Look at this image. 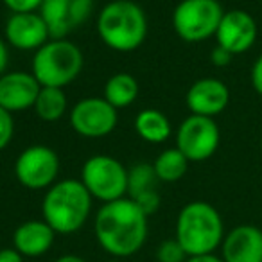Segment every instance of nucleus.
Listing matches in <instances>:
<instances>
[{
    "label": "nucleus",
    "instance_id": "nucleus-1",
    "mask_svg": "<svg viewBox=\"0 0 262 262\" xmlns=\"http://www.w3.org/2000/svg\"><path fill=\"white\" fill-rule=\"evenodd\" d=\"M147 217L127 196L102 203L94 223L95 239L106 253L117 258L131 257L147 239Z\"/></svg>",
    "mask_w": 262,
    "mask_h": 262
},
{
    "label": "nucleus",
    "instance_id": "nucleus-2",
    "mask_svg": "<svg viewBox=\"0 0 262 262\" xmlns=\"http://www.w3.org/2000/svg\"><path fill=\"white\" fill-rule=\"evenodd\" d=\"M94 198L81 180H61L49 187L41 203L43 221L56 233H74L83 228Z\"/></svg>",
    "mask_w": 262,
    "mask_h": 262
},
{
    "label": "nucleus",
    "instance_id": "nucleus-3",
    "mask_svg": "<svg viewBox=\"0 0 262 262\" xmlns=\"http://www.w3.org/2000/svg\"><path fill=\"white\" fill-rule=\"evenodd\" d=\"M225 239V225L217 208L207 201H190L176 219V241L189 257L214 253Z\"/></svg>",
    "mask_w": 262,
    "mask_h": 262
},
{
    "label": "nucleus",
    "instance_id": "nucleus-4",
    "mask_svg": "<svg viewBox=\"0 0 262 262\" xmlns=\"http://www.w3.org/2000/svg\"><path fill=\"white\" fill-rule=\"evenodd\" d=\"M97 33L102 43L113 51H137L147 36L146 13L131 0H113L99 13Z\"/></svg>",
    "mask_w": 262,
    "mask_h": 262
},
{
    "label": "nucleus",
    "instance_id": "nucleus-5",
    "mask_svg": "<svg viewBox=\"0 0 262 262\" xmlns=\"http://www.w3.org/2000/svg\"><path fill=\"white\" fill-rule=\"evenodd\" d=\"M84 58L76 43L63 40H49L33 56V76L41 86L65 88L81 74Z\"/></svg>",
    "mask_w": 262,
    "mask_h": 262
},
{
    "label": "nucleus",
    "instance_id": "nucleus-6",
    "mask_svg": "<svg viewBox=\"0 0 262 262\" xmlns=\"http://www.w3.org/2000/svg\"><path fill=\"white\" fill-rule=\"evenodd\" d=\"M225 9L217 0H182L172 11V27L187 43L215 36Z\"/></svg>",
    "mask_w": 262,
    "mask_h": 262
},
{
    "label": "nucleus",
    "instance_id": "nucleus-7",
    "mask_svg": "<svg viewBox=\"0 0 262 262\" xmlns=\"http://www.w3.org/2000/svg\"><path fill=\"white\" fill-rule=\"evenodd\" d=\"M81 182L102 203L127 196V169L110 155H94L81 169Z\"/></svg>",
    "mask_w": 262,
    "mask_h": 262
},
{
    "label": "nucleus",
    "instance_id": "nucleus-8",
    "mask_svg": "<svg viewBox=\"0 0 262 262\" xmlns=\"http://www.w3.org/2000/svg\"><path fill=\"white\" fill-rule=\"evenodd\" d=\"M219 142L221 131L217 122L210 117L190 113L176 131V147L189 162H205L212 158L217 151Z\"/></svg>",
    "mask_w": 262,
    "mask_h": 262
},
{
    "label": "nucleus",
    "instance_id": "nucleus-9",
    "mask_svg": "<svg viewBox=\"0 0 262 262\" xmlns=\"http://www.w3.org/2000/svg\"><path fill=\"white\" fill-rule=\"evenodd\" d=\"M59 174V157L47 146H31L18 155L15 176L29 190H43L56 183Z\"/></svg>",
    "mask_w": 262,
    "mask_h": 262
},
{
    "label": "nucleus",
    "instance_id": "nucleus-10",
    "mask_svg": "<svg viewBox=\"0 0 262 262\" xmlns=\"http://www.w3.org/2000/svg\"><path fill=\"white\" fill-rule=\"evenodd\" d=\"M117 110L104 97H86L76 102L70 112V124L77 135L101 139L117 127Z\"/></svg>",
    "mask_w": 262,
    "mask_h": 262
},
{
    "label": "nucleus",
    "instance_id": "nucleus-11",
    "mask_svg": "<svg viewBox=\"0 0 262 262\" xmlns=\"http://www.w3.org/2000/svg\"><path fill=\"white\" fill-rule=\"evenodd\" d=\"M94 11V0H43L40 15L52 40H63L81 27Z\"/></svg>",
    "mask_w": 262,
    "mask_h": 262
},
{
    "label": "nucleus",
    "instance_id": "nucleus-12",
    "mask_svg": "<svg viewBox=\"0 0 262 262\" xmlns=\"http://www.w3.org/2000/svg\"><path fill=\"white\" fill-rule=\"evenodd\" d=\"M257 22L244 9L225 11L215 31V41L219 47L226 49L230 54L237 56L250 51L257 41Z\"/></svg>",
    "mask_w": 262,
    "mask_h": 262
},
{
    "label": "nucleus",
    "instance_id": "nucleus-13",
    "mask_svg": "<svg viewBox=\"0 0 262 262\" xmlns=\"http://www.w3.org/2000/svg\"><path fill=\"white\" fill-rule=\"evenodd\" d=\"M6 41L18 51H34L43 47L51 38L49 27L40 13H11L6 22Z\"/></svg>",
    "mask_w": 262,
    "mask_h": 262
},
{
    "label": "nucleus",
    "instance_id": "nucleus-14",
    "mask_svg": "<svg viewBox=\"0 0 262 262\" xmlns=\"http://www.w3.org/2000/svg\"><path fill=\"white\" fill-rule=\"evenodd\" d=\"M230 102V90L217 77H203L190 84L185 95V104L192 115L217 117Z\"/></svg>",
    "mask_w": 262,
    "mask_h": 262
},
{
    "label": "nucleus",
    "instance_id": "nucleus-15",
    "mask_svg": "<svg viewBox=\"0 0 262 262\" xmlns=\"http://www.w3.org/2000/svg\"><path fill=\"white\" fill-rule=\"evenodd\" d=\"M41 84L33 72L13 70L0 76V106L9 113L33 108Z\"/></svg>",
    "mask_w": 262,
    "mask_h": 262
},
{
    "label": "nucleus",
    "instance_id": "nucleus-16",
    "mask_svg": "<svg viewBox=\"0 0 262 262\" xmlns=\"http://www.w3.org/2000/svg\"><path fill=\"white\" fill-rule=\"evenodd\" d=\"M225 262H262V230L255 225H239L225 233L221 243Z\"/></svg>",
    "mask_w": 262,
    "mask_h": 262
},
{
    "label": "nucleus",
    "instance_id": "nucleus-17",
    "mask_svg": "<svg viewBox=\"0 0 262 262\" xmlns=\"http://www.w3.org/2000/svg\"><path fill=\"white\" fill-rule=\"evenodd\" d=\"M157 183L153 164H137L127 171V198L135 201L146 215L155 214L160 207Z\"/></svg>",
    "mask_w": 262,
    "mask_h": 262
},
{
    "label": "nucleus",
    "instance_id": "nucleus-18",
    "mask_svg": "<svg viewBox=\"0 0 262 262\" xmlns=\"http://www.w3.org/2000/svg\"><path fill=\"white\" fill-rule=\"evenodd\" d=\"M56 232L41 219H31L26 221L15 230L13 243L15 250H18L24 257H41L54 244Z\"/></svg>",
    "mask_w": 262,
    "mask_h": 262
},
{
    "label": "nucleus",
    "instance_id": "nucleus-19",
    "mask_svg": "<svg viewBox=\"0 0 262 262\" xmlns=\"http://www.w3.org/2000/svg\"><path fill=\"white\" fill-rule=\"evenodd\" d=\"M135 131L146 142L162 144L171 137L172 126L164 112L157 108H146L135 117Z\"/></svg>",
    "mask_w": 262,
    "mask_h": 262
},
{
    "label": "nucleus",
    "instance_id": "nucleus-20",
    "mask_svg": "<svg viewBox=\"0 0 262 262\" xmlns=\"http://www.w3.org/2000/svg\"><path fill=\"white\" fill-rule=\"evenodd\" d=\"M102 97L110 102L115 110L127 108L139 97V83L131 74L119 72L113 74L104 84V95Z\"/></svg>",
    "mask_w": 262,
    "mask_h": 262
},
{
    "label": "nucleus",
    "instance_id": "nucleus-21",
    "mask_svg": "<svg viewBox=\"0 0 262 262\" xmlns=\"http://www.w3.org/2000/svg\"><path fill=\"white\" fill-rule=\"evenodd\" d=\"M67 108H69V102H67L65 92L63 88L56 86H41L33 106L38 119L45 120V122L59 120L67 113Z\"/></svg>",
    "mask_w": 262,
    "mask_h": 262
},
{
    "label": "nucleus",
    "instance_id": "nucleus-22",
    "mask_svg": "<svg viewBox=\"0 0 262 262\" xmlns=\"http://www.w3.org/2000/svg\"><path fill=\"white\" fill-rule=\"evenodd\" d=\"M189 164L190 162L187 160L185 155L178 147H169L157 157V160L153 162V169L157 172L158 182L172 183L185 176Z\"/></svg>",
    "mask_w": 262,
    "mask_h": 262
},
{
    "label": "nucleus",
    "instance_id": "nucleus-23",
    "mask_svg": "<svg viewBox=\"0 0 262 262\" xmlns=\"http://www.w3.org/2000/svg\"><path fill=\"white\" fill-rule=\"evenodd\" d=\"M157 258L158 262H185L189 258V255L185 253V250L182 248V244L174 239H167L158 246L157 250Z\"/></svg>",
    "mask_w": 262,
    "mask_h": 262
},
{
    "label": "nucleus",
    "instance_id": "nucleus-24",
    "mask_svg": "<svg viewBox=\"0 0 262 262\" xmlns=\"http://www.w3.org/2000/svg\"><path fill=\"white\" fill-rule=\"evenodd\" d=\"M13 135H15L13 113H9L8 110L0 106V151L9 146V142L13 140Z\"/></svg>",
    "mask_w": 262,
    "mask_h": 262
},
{
    "label": "nucleus",
    "instance_id": "nucleus-25",
    "mask_svg": "<svg viewBox=\"0 0 262 262\" xmlns=\"http://www.w3.org/2000/svg\"><path fill=\"white\" fill-rule=\"evenodd\" d=\"M4 4L11 13H36L43 0H4Z\"/></svg>",
    "mask_w": 262,
    "mask_h": 262
},
{
    "label": "nucleus",
    "instance_id": "nucleus-26",
    "mask_svg": "<svg viewBox=\"0 0 262 262\" xmlns=\"http://www.w3.org/2000/svg\"><path fill=\"white\" fill-rule=\"evenodd\" d=\"M233 59V54H230L226 49L219 47V45H215L214 49H212L210 52V61L214 67H219V69H223V67H228L230 63H232Z\"/></svg>",
    "mask_w": 262,
    "mask_h": 262
},
{
    "label": "nucleus",
    "instance_id": "nucleus-27",
    "mask_svg": "<svg viewBox=\"0 0 262 262\" xmlns=\"http://www.w3.org/2000/svg\"><path fill=\"white\" fill-rule=\"evenodd\" d=\"M251 86L262 97V54L255 59L253 67H251Z\"/></svg>",
    "mask_w": 262,
    "mask_h": 262
},
{
    "label": "nucleus",
    "instance_id": "nucleus-28",
    "mask_svg": "<svg viewBox=\"0 0 262 262\" xmlns=\"http://www.w3.org/2000/svg\"><path fill=\"white\" fill-rule=\"evenodd\" d=\"M0 262H24V255L15 248H2L0 250Z\"/></svg>",
    "mask_w": 262,
    "mask_h": 262
},
{
    "label": "nucleus",
    "instance_id": "nucleus-29",
    "mask_svg": "<svg viewBox=\"0 0 262 262\" xmlns=\"http://www.w3.org/2000/svg\"><path fill=\"white\" fill-rule=\"evenodd\" d=\"M9 63V51H8V41L0 38V76L6 74Z\"/></svg>",
    "mask_w": 262,
    "mask_h": 262
},
{
    "label": "nucleus",
    "instance_id": "nucleus-30",
    "mask_svg": "<svg viewBox=\"0 0 262 262\" xmlns=\"http://www.w3.org/2000/svg\"><path fill=\"white\" fill-rule=\"evenodd\" d=\"M185 262H225L221 257H217L215 253H207V255H194L189 257Z\"/></svg>",
    "mask_w": 262,
    "mask_h": 262
},
{
    "label": "nucleus",
    "instance_id": "nucleus-31",
    "mask_svg": "<svg viewBox=\"0 0 262 262\" xmlns=\"http://www.w3.org/2000/svg\"><path fill=\"white\" fill-rule=\"evenodd\" d=\"M56 262H86V260L83 257H79V255H61Z\"/></svg>",
    "mask_w": 262,
    "mask_h": 262
},
{
    "label": "nucleus",
    "instance_id": "nucleus-32",
    "mask_svg": "<svg viewBox=\"0 0 262 262\" xmlns=\"http://www.w3.org/2000/svg\"><path fill=\"white\" fill-rule=\"evenodd\" d=\"M258 146H260V155H262V135H260V142H258Z\"/></svg>",
    "mask_w": 262,
    "mask_h": 262
},
{
    "label": "nucleus",
    "instance_id": "nucleus-33",
    "mask_svg": "<svg viewBox=\"0 0 262 262\" xmlns=\"http://www.w3.org/2000/svg\"><path fill=\"white\" fill-rule=\"evenodd\" d=\"M108 262H119V260H108Z\"/></svg>",
    "mask_w": 262,
    "mask_h": 262
}]
</instances>
